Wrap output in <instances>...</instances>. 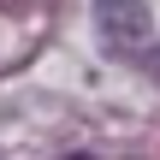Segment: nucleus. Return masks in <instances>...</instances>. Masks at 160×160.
I'll list each match as a JSON object with an SVG mask.
<instances>
[{
	"label": "nucleus",
	"instance_id": "f257e3e1",
	"mask_svg": "<svg viewBox=\"0 0 160 160\" xmlns=\"http://www.w3.org/2000/svg\"><path fill=\"white\" fill-rule=\"evenodd\" d=\"M154 18H148V0H95V36L107 53H137L148 42Z\"/></svg>",
	"mask_w": 160,
	"mask_h": 160
},
{
	"label": "nucleus",
	"instance_id": "f03ea898",
	"mask_svg": "<svg viewBox=\"0 0 160 160\" xmlns=\"http://www.w3.org/2000/svg\"><path fill=\"white\" fill-rule=\"evenodd\" d=\"M65 160H89V154H65Z\"/></svg>",
	"mask_w": 160,
	"mask_h": 160
},
{
	"label": "nucleus",
	"instance_id": "7ed1b4c3",
	"mask_svg": "<svg viewBox=\"0 0 160 160\" xmlns=\"http://www.w3.org/2000/svg\"><path fill=\"white\" fill-rule=\"evenodd\" d=\"M154 71H160V48H154Z\"/></svg>",
	"mask_w": 160,
	"mask_h": 160
}]
</instances>
